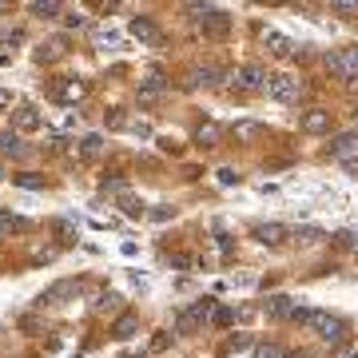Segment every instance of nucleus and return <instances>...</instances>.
<instances>
[{"mask_svg":"<svg viewBox=\"0 0 358 358\" xmlns=\"http://www.w3.org/2000/svg\"><path fill=\"white\" fill-rule=\"evenodd\" d=\"M291 323H303V326H314L319 330V339L330 342V346H339L342 339H346V323L342 319H335V314H326V310H294Z\"/></svg>","mask_w":358,"mask_h":358,"instance_id":"f257e3e1","label":"nucleus"},{"mask_svg":"<svg viewBox=\"0 0 358 358\" xmlns=\"http://www.w3.org/2000/svg\"><path fill=\"white\" fill-rule=\"evenodd\" d=\"M211 314H215V299H199V303H191V307L176 310V335H196Z\"/></svg>","mask_w":358,"mask_h":358,"instance_id":"f03ea898","label":"nucleus"},{"mask_svg":"<svg viewBox=\"0 0 358 358\" xmlns=\"http://www.w3.org/2000/svg\"><path fill=\"white\" fill-rule=\"evenodd\" d=\"M187 12H196L203 36H211V40H223V36L231 32V17L223 12V8H203V4H191Z\"/></svg>","mask_w":358,"mask_h":358,"instance_id":"7ed1b4c3","label":"nucleus"},{"mask_svg":"<svg viewBox=\"0 0 358 358\" xmlns=\"http://www.w3.org/2000/svg\"><path fill=\"white\" fill-rule=\"evenodd\" d=\"M326 68H330L339 80H358V48L326 52Z\"/></svg>","mask_w":358,"mask_h":358,"instance_id":"20e7f679","label":"nucleus"},{"mask_svg":"<svg viewBox=\"0 0 358 358\" xmlns=\"http://www.w3.org/2000/svg\"><path fill=\"white\" fill-rule=\"evenodd\" d=\"M76 291H80V279H60L40 294V307H60L64 299H76Z\"/></svg>","mask_w":358,"mask_h":358,"instance_id":"39448f33","label":"nucleus"},{"mask_svg":"<svg viewBox=\"0 0 358 358\" xmlns=\"http://www.w3.org/2000/svg\"><path fill=\"white\" fill-rule=\"evenodd\" d=\"M267 92L275 100H283V104H294V100L303 96V84L294 80V76H271V80H267Z\"/></svg>","mask_w":358,"mask_h":358,"instance_id":"423d86ee","label":"nucleus"},{"mask_svg":"<svg viewBox=\"0 0 358 358\" xmlns=\"http://www.w3.org/2000/svg\"><path fill=\"white\" fill-rule=\"evenodd\" d=\"M128 32L135 36L140 44H147V48H160V44H163V32H160V28H156V24H151L147 17H135V20L128 24Z\"/></svg>","mask_w":358,"mask_h":358,"instance_id":"0eeeda50","label":"nucleus"},{"mask_svg":"<svg viewBox=\"0 0 358 358\" xmlns=\"http://www.w3.org/2000/svg\"><path fill=\"white\" fill-rule=\"evenodd\" d=\"M267 80H271V76H267L259 64H247V68L235 72V84H239L243 92H267Z\"/></svg>","mask_w":358,"mask_h":358,"instance_id":"6e6552de","label":"nucleus"},{"mask_svg":"<svg viewBox=\"0 0 358 358\" xmlns=\"http://www.w3.org/2000/svg\"><path fill=\"white\" fill-rule=\"evenodd\" d=\"M52 96L60 100V104H80V100L88 96V80H80V76L72 80V76H68V80H60L52 88Z\"/></svg>","mask_w":358,"mask_h":358,"instance_id":"1a4fd4ad","label":"nucleus"},{"mask_svg":"<svg viewBox=\"0 0 358 358\" xmlns=\"http://www.w3.org/2000/svg\"><path fill=\"white\" fill-rule=\"evenodd\" d=\"M330 156H335V160L355 163L358 160V131H342V135H335V140H330Z\"/></svg>","mask_w":358,"mask_h":358,"instance_id":"9d476101","label":"nucleus"},{"mask_svg":"<svg viewBox=\"0 0 358 358\" xmlns=\"http://www.w3.org/2000/svg\"><path fill=\"white\" fill-rule=\"evenodd\" d=\"M299 128L307 131V135H326V131H330V112H323V108H310V112H303Z\"/></svg>","mask_w":358,"mask_h":358,"instance_id":"9b49d317","label":"nucleus"},{"mask_svg":"<svg viewBox=\"0 0 358 358\" xmlns=\"http://www.w3.org/2000/svg\"><path fill=\"white\" fill-rule=\"evenodd\" d=\"M44 128V115L36 112V108H17V115H12V131H40Z\"/></svg>","mask_w":358,"mask_h":358,"instance_id":"f8f14e48","label":"nucleus"},{"mask_svg":"<svg viewBox=\"0 0 358 358\" xmlns=\"http://www.w3.org/2000/svg\"><path fill=\"white\" fill-rule=\"evenodd\" d=\"M267 314H271V319H294V310H299V303H294V299H287V294H271V299H267Z\"/></svg>","mask_w":358,"mask_h":358,"instance_id":"ddd939ff","label":"nucleus"},{"mask_svg":"<svg viewBox=\"0 0 358 358\" xmlns=\"http://www.w3.org/2000/svg\"><path fill=\"white\" fill-rule=\"evenodd\" d=\"M287 235H291V231L283 227V223H259V227H255V239H259L263 247H279Z\"/></svg>","mask_w":358,"mask_h":358,"instance_id":"4468645a","label":"nucleus"},{"mask_svg":"<svg viewBox=\"0 0 358 358\" xmlns=\"http://www.w3.org/2000/svg\"><path fill=\"white\" fill-rule=\"evenodd\" d=\"M0 156H4V160H24V156H28V147L20 144L17 131H4V135H0Z\"/></svg>","mask_w":358,"mask_h":358,"instance_id":"2eb2a0df","label":"nucleus"},{"mask_svg":"<svg viewBox=\"0 0 358 358\" xmlns=\"http://www.w3.org/2000/svg\"><path fill=\"white\" fill-rule=\"evenodd\" d=\"M64 52H68V40H64V36H56V40H48V44H40L36 60H40V64H52V60H60Z\"/></svg>","mask_w":358,"mask_h":358,"instance_id":"dca6fc26","label":"nucleus"},{"mask_svg":"<svg viewBox=\"0 0 358 358\" xmlns=\"http://www.w3.org/2000/svg\"><path fill=\"white\" fill-rule=\"evenodd\" d=\"M219 80H223V68H215V64H203V68L191 72V84H196V88H211V84H219Z\"/></svg>","mask_w":358,"mask_h":358,"instance_id":"f3484780","label":"nucleus"},{"mask_svg":"<svg viewBox=\"0 0 358 358\" xmlns=\"http://www.w3.org/2000/svg\"><path fill=\"white\" fill-rule=\"evenodd\" d=\"M219 140H223V128H219V124H211V120H207V124H199V131H196V144L199 147H219Z\"/></svg>","mask_w":358,"mask_h":358,"instance_id":"a211bd4d","label":"nucleus"},{"mask_svg":"<svg viewBox=\"0 0 358 358\" xmlns=\"http://www.w3.org/2000/svg\"><path fill=\"white\" fill-rule=\"evenodd\" d=\"M263 131H267V128L255 124V120H239V124H235V140H239V144H255Z\"/></svg>","mask_w":358,"mask_h":358,"instance_id":"6ab92c4d","label":"nucleus"},{"mask_svg":"<svg viewBox=\"0 0 358 358\" xmlns=\"http://www.w3.org/2000/svg\"><path fill=\"white\" fill-rule=\"evenodd\" d=\"M263 44H267L271 56H291V52H294V44L283 32H267V36H263Z\"/></svg>","mask_w":358,"mask_h":358,"instance_id":"aec40b11","label":"nucleus"},{"mask_svg":"<svg viewBox=\"0 0 358 358\" xmlns=\"http://www.w3.org/2000/svg\"><path fill=\"white\" fill-rule=\"evenodd\" d=\"M135 330H140V319H135V314H120L115 326H112L115 339H135Z\"/></svg>","mask_w":358,"mask_h":358,"instance_id":"412c9836","label":"nucleus"},{"mask_svg":"<svg viewBox=\"0 0 358 358\" xmlns=\"http://www.w3.org/2000/svg\"><path fill=\"white\" fill-rule=\"evenodd\" d=\"M291 239H294V243H303V247H314V243H323L326 235H323L319 227H294Z\"/></svg>","mask_w":358,"mask_h":358,"instance_id":"4be33fe9","label":"nucleus"},{"mask_svg":"<svg viewBox=\"0 0 358 358\" xmlns=\"http://www.w3.org/2000/svg\"><path fill=\"white\" fill-rule=\"evenodd\" d=\"M28 12H32V17H60V12H64V8H60V4H56V0H32V4H28Z\"/></svg>","mask_w":358,"mask_h":358,"instance_id":"5701e85b","label":"nucleus"},{"mask_svg":"<svg viewBox=\"0 0 358 358\" xmlns=\"http://www.w3.org/2000/svg\"><path fill=\"white\" fill-rule=\"evenodd\" d=\"M163 76H147L144 84H140V100H156V96H163Z\"/></svg>","mask_w":358,"mask_h":358,"instance_id":"b1692460","label":"nucleus"},{"mask_svg":"<svg viewBox=\"0 0 358 358\" xmlns=\"http://www.w3.org/2000/svg\"><path fill=\"white\" fill-rule=\"evenodd\" d=\"M0 231H32V223L28 219H20V215H8V211H0Z\"/></svg>","mask_w":358,"mask_h":358,"instance_id":"393cba45","label":"nucleus"},{"mask_svg":"<svg viewBox=\"0 0 358 358\" xmlns=\"http://www.w3.org/2000/svg\"><path fill=\"white\" fill-rule=\"evenodd\" d=\"M100 151H104V140H100V135H84L80 147H76V156H84V160H92Z\"/></svg>","mask_w":358,"mask_h":358,"instance_id":"a878e982","label":"nucleus"},{"mask_svg":"<svg viewBox=\"0 0 358 358\" xmlns=\"http://www.w3.org/2000/svg\"><path fill=\"white\" fill-rule=\"evenodd\" d=\"M330 12H335V17H358V0H335V4H330Z\"/></svg>","mask_w":358,"mask_h":358,"instance_id":"bb28decb","label":"nucleus"},{"mask_svg":"<svg viewBox=\"0 0 358 358\" xmlns=\"http://www.w3.org/2000/svg\"><path fill=\"white\" fill-rule=\"evenodd\" d=\"M12 183H17V187H28V191H40V187H44V179L32 176V171H24V176H12Z\"/></svg>","mask_w":358,"mask_h":358,"instance_id":"cd10ccee","label":"nucleus"},{"mask_svg":"<svg viewBox=\"0 0 358 358\" xmlns=\"http://www.w3.org/2000/svg\"><path fill=\"white\" fill-rule=\"evenodd\" d=\"M255 358H287V355H283L279 342H259V346H255Z\"/></svg>","mask_w":358,"mask_h":358,"instance_id":"c85d7f7f","label":"nucleus"},{"mask_svg":"<svg viewBox=\"0 0 358 358\" xmlns=\"http://www.w3.org/2000/svg\"><path fill=\"white\" fill-rule=\"evenodd\" d=\"M120 207H124V215H131V219H140V215H144V203H140V199H131V196L120 199Z\"/></svg>","mask_w":358,"mask_h":358,"instance_id":"c756f323","label":"nucleus"},{"mask_svg":"<svg viewBox=\"0 0 358 358\" xmlns=\"http://www.w3.org/2000/svg\"><path fill=\"white\" fill-rule=\"evenodd\" d=\"M211 323H215V326H231V323H235V310H231V307H215Z\"/></svg>","mask_w":358,"mask_h":358,"instance_id":"7c9ffc66","label":"nucleus"},{"mask_svg":"<svg viewBox=\"0 0 358 358\" xmlns=\"http://www.w3.org/2000/svg\"><path fill=\"white\" fill-rule=\"evenodd\" d=\"M96 310H120V294H104L96 303Z\"/></svg>","mask_w":358,"mask_h":358,"instance_id":"2f4dec72","label":"nucleus"},{"mask_svg":"<svg viewBox=\"0 0 358 358\" xmlns=\"http://www.w3.org/2000/svg\"><path fill=\"white\" fill-rule=\"evenodd\" d=\"M92 36H96V44H100V48H104V44H115V32H112V28H96Z\"/></svg>","mask_w":358,"mask_h":358,"instance_id":"473e14b6","label":"nucleus"},{"mask_svg":"<svg viewBox=\"0 0 358 358\" xmlns=\"http://www.w3.org/2000/svg\"><path fill=\"white\" fill-rule=\"evenodd\" d=\"M151 219H156V223H167V219H176V207H156Z\"/></svg>","mask_w":358,"mask_h":358,"instance_id":"72a5a7b5","label":"nucleus"},{"mask_svg":"<svg viewBox=\"0 0 358 358\" xmlns=\"http://www.w3.org/2000/svg\"><path fill=\"white\" fill-rule=\"evenodd\" d=\"M64 24H68V28H84V24H88V20H84L80 12H68V17H64Z\"/></svg>","mask_w":358,"mask_h":358,"instance_id":"f704fd0d","label":"nucleus"},{"mask_svg":"<svg viewBox=\"0 0 358 358\" xmlns=\"http://www.w3.org/2000/svg\"><path fill=\"white\" fill-rule=\"evenodd\" d=\"M219 183H223V187H231V183H239V176H235L231 167H223V171H219Z\"/></svg>","mask_w":358,"mask_h":358,"instance_id":"c9c22d12","label":"nucleus"},{"mask_svg":"<svg viewBox=\"0 0 358 358\" xmlns=\"http://www.w3.org/2000/svg\"><path fill=\"white\" fill-rule=\"evenodd\" d=\"M0 108H12V92H4V88H0Z\"/></svg>","mask_w":358,"mask_h":358,"instance_id":"e433bc0d","label":"nucleus"},{"mask_svg":"<svg viewBox=\"0 0 358 358\" xmlns=\"http://www.w3.org/2000/svg\"><path fill=\"white\" fill-rule=\"evenodd\" d=\"M287 358H307V355H287Z\"/></svg>","mask_w":358,"mask_h":358,"instance_id":"4c0bfd02","label":"nucleus"},{"mask_svg":"<svg viewBox=\"0 0 358 358\" xmlns=\"http://www.w3.org/2000/svg\"><path fill=\"white\" fill-rule=\"evenodd\" d=\"M0 179H4V171H0Z\"/></svg>","mask_w":358,"mask_h":358,"instance_id":"58836bf2","label":"nucleus"},{"mask_svg":"<svg viewBox=\"0 0 358 358\" xmlns=\"http://www.w3.org/2000/svg\"><path fill=\"white\" fill-rule=\"evenodd\" d=\"M355 124H358V115H355Z\"/></svg>","mask_w":358,"mask_h":358,"instance_id":"ea45409f","label":"nucleus"}]
</instances>
